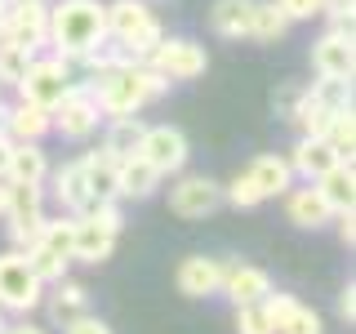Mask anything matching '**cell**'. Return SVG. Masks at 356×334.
Here are the masks:
<instances>
[{"mask_svg":"<svg viewBox=\"0 0 356 334\" xmlns=\"http://www.w3.org/2000/svg\"><path fill=\"white\" fill-rule=\"evenodd\" d=\"M174 81H165L156 67L147 63H125V67H107V72L89 76V98L98 103L103 116H134L147 103L165 94Z\"/></svg>","mask_w":356,"mask_h":334,"instance_id":"1","label":"cell"},{"mask_svg":"<svg viewBox=\"0 0 356 334\" xmlns=\"http://www.w3.org/2000/svg\"><path fill=\"white\" fill-rule=\"evenodd\" d=\"M103 36H107V5H98V0H58V5H49V45L58 58L76 63Z\"/></svg>","mask_w":356,"mask_h":334,"instance_id":"2","label":"cell"},{"mask_svg":"<svg viewBox=\"0 0 356 334\" xmlns=\"http://www.w3.org/2000/svg\"><path fill=\"white\" fill-rule=\"evenodd\" d=\"M107 36L120 40L125 49L134 54V58H147V54L161 45V22H156V14L147 9V0H111L107 5Z\"/></svg>","mask_w":356,"mask_h":334,"instance_id":"3","label":"cell"},{"mask_svg":"<svg viewBox=\"0 0 356 334\" xmlns=\"http://www.w3.org/2000/svg\"><path fill=\"white\" fill-rule=\"evenodd\" d=\"M0 218L9 223L14 250L36 245L40 228H44V192H40V183H14V178H9V196H5V214Z\"/></svg>","mask_w":356,"mask_h":334,"instance_id":"4","label":"cell"},{"mask_svg":"<svg viewBox=\"0 0 356 334\" xmlns=\"http://www.w3.org/2000/svg\"><path fill=\"white\" fill-rule=\"evenodd\" d=\"M40 299H44V281L31 272L27 254H22V250H5V254H0V308L27 317V312L40 308Z\"/></svg>","mask_w":356,"mask_h":334,"instance_id":"5","label":"cell"},{"mask_svg":"<svg viewBox=\"0 0 356 334\" xmlns=\"http://www.w3.org/2000/svg\"><path fill=\"white\" fill-rule=\"evenodd\" d=\"M14 89H18V98H27V103L54 111L67 94H72V63L58 58V54H54V58H31L27 72H22V81Z\"/></svg>","mask_w":356,"mask_h":334,"instance_id":"6","label":"cell"},{"mask_svg":"<svg viewBox=\"0 0 356 334\" xmlns=\"http://www.w3.org/2000/svg\"><path fill=\"white\" fill-rule=\"evenodd\" d=\"M143 63L156 67L165 81H196V76H205L209 54H205V45H196L187 36H161V45Z\"/></svg>","mask_w":356,"mask_h":334,"instance_id":"7","label":"cell"},{"mask_svg":"<svg viewBox=\"0 0 356 334\" xmlns=\"http://www.w3.org/2000/svg\"><path fill=\"white\" fill-rule=\"evenodd\" d=\"M98 116H103V111H98L94 98H89V81H72V94L49 111V129H58L63 138L81 143V138H89V134L98 129Z\"/></svg>","mask_w":356,"mask_h":334,"instance_id":"8","label":"cell"},{"mask_svg":"<svg viewBox=\"0 0 356 334\" xmlns=\"http://www.w3.org/2000/svg\"><path fill=\"white\" fill-rule=\"evenodd\" d=\"M138 156L165 178V174L183 170L187 156H192V148H187V134L178 125H147V129H143V143H138Z\"/></svg>","mask_w":356,"mask_h":334,"instance_id":"9","label":"cell"},{"mask_svg":"<svg viewBox=\"0 0 356 334\" xmlns=\"http://www.w3.org/2000/svg\"><path fill=\"white\" fill-rule=\"evenodd\" d=\"M5 40H14L31 54H36L40 45H49V5H44V0H9Z\"/></svg>","mask_w":356,"mask_h":334,"instance_id":"10","label":"cell"},{"mask_svg":"<svg viewBox=\"0 0 356 334\" xmlns=\"http://www.w3.org/2000/svg\"><path fill=\"white\" fill-rule=\"evenodd\" d=\"M218 205H222V183H214L205 174H187L170 187V209L178 218H205Z\"/></svg>","mask_w":356,"mask_h":334,"instance_id":"11","label":"cell"},{"mask_svg":"<svg viewBox=\"0 0 356 334\" xmlns=\"http://www.w3.org/2000/svg\"><path fill=\"white\" fill-rule=\"evenodd\" d=\"M263 308H267V317H272L276 334H325V321H321L312 308H303L294 294H276V289H267Z\"/></svg>","mask_w":356,"mask_h":334,"instance_id":"12","label":"cell"},{"mask_svg":"<svg viewBox=\"0 0 356 334\" xmlns=\"http://www.w3.org/2000/svg\"><path fill=\"white\" fill-rule=\"evenodd\" d=\"M312 67L316 76H352L356 72V40L348 27H330L312 45Z\"/></svg>","mask_w":356,"mask_h":334,"instance_id":"13","label":"cell"},{"mask_svg":"<svg viewBox=\"0 0 356 334\" xmlns=\"http://www.w3.org/2000/svg\"><path fill=\"white\" fill-rule=\"evenodd\" d=\"M174 285H178V294H187V299L218 294V285H222V263H218V259H205V254H187V259L178 263V272H174Z\"/></svg>","mask_w":356,"mask_h":334,"instance_id":"14","label":"cell"},{"mask_svg":"<svg viewBox=\"0 0 356 334\" xmlns=\"http://www.w3.org/2000/svg\"><path fill=\"white\" fill-rule=\"evenodd\" d=\"M272 289V276L263 267H250V263H222V285L218 294H227L232 303H263V294Z\"/></svg>","mask_w":356,"mask_h":334,"instance_id":"15","label":"cell"},{"mask_svg":"<svg viewBox=\"0 0 356 334\" xmlns=\"http://www.w3.org/2000/svg\"><path fill=\"white\" fill-rule=\"evenodd\" d=\"M54 200L67 209V214H85L94 205V192H89V178H85V161H72L54 174Z\"/></svg>","mask_w":356,"mask_h":334,"instance_id":"16","label":"cell"},{"mask_svg":"<svg viewBox=\"0 0 356 334\" xmlns=\"http://www.w3.org/2000/svg\"><path fill=\"white\" fill-rule=\"evenodd\" d=\"M111 250H116V232H107L103 223H94V218H76L72 259H81V263H107Z\"/></svg>","mask_w":356,"mask_h":334,"instance_id":"17","label":"cell"},{"mask_svg":"<svg viewBox=\"0 0 356 334\" xmlns=\"http://www.w3.org/2000/svg\"><path fill=\"white\" fill-rule=\"evenodd\" d=\"M285 214H289V223H298V228H307V232L334 223V209L325 205V196H321L316 187H289L285 192Z\"/></svg>","mask_w":356,"mask_h":334,"instance_id":"18","label":"cell"},{"mask_svg":"<svg viewBox=\"0 0 356 334\" xmlns=\"http://www.w3.org/2000/svg\"><path fill=\"white\" fill-rule=\"evenodd\" d=\"M156 187H161V174L143 156H129L116 165V200H147Z\"/></svg>","mask_w":356,"mask_h":334,"instance_id":"19","label":"cell"},{"mask_svg":"<svg viewBox=\"0 0 356 334\" xmlns=\"http://www.w3.org/2000/svg\"><path fill=\"white\" fill-rule=\"evenodd\" d=\"M44 308H49V321L54 326H67V321H76L81 312H89V289L81 285V281H54V289L40 299Z\"/></svg>","mask_w":356,"mask_h":334,"instance_id":"20","label":"cell"},{"mask_svg":"<svg viewBox=\"0 0 356 334\" xmlns=\"http://www.w3.org/2000/svg\"><path fill=\"white\" fill-rule=\"evenodd\" d=\"M316 183V192L325 196V205L339 214V209H352L356 205V170H352V161H339V165H330L321 178H312Z\"/></svg>","mask_w":356,"mask_h":334,"instance_id":"21","label":"cell"},{"mask_svg":"<svg viewBox=\"0 0 356 334\" xmlns=\"http://www.w3.org/2000/svg\"><path fill=\"white\" fill-rule=\"evenodd\" d=\"M254 5H259V0H214V9H209V27H214L218 36H227V40L250 36Z\"/></svg>","mask_w":356,"mask_h":334,"instance_id":"22","label":"cell"},{"mask_svg":"<svg viewBox=\"0 0 356 334\" xmlns=\"http://www.w3.org/2000/svg\"><path fill=\"white\" fill-rule=\"evenodd\" d=\"M5 134L14 143H40L44 134H49V107H36V103H27V98H18V103L9 107Z\"/></svg>","mask_w":356,"mask_h":334,"instance_id":"23","label":"cell"},{"mask_svg":"<svg viewBox=\"0 0 356 334\" xmlns=\"http://www.w3.org/2000/svg\"><path fill=\"white\" fill-rule=\"evenodd\" d=\"M330 165H339V152H334L325 138H298L294 156H289V170L303 174L307 183H312V178H321V174L330 170Z\"/></svg>","mask_w":356,"mask_h":334,"instance_id":"24","label":"cell"},{"mask_svg":"<svg viewBox=\"0 0 356 334\" xmlns=\"http://www.w3.org/2000/svg\"><path fill=\"white\" fill-rule=\"evenodd\" d=\"M143 116L134 111V116H111L107 125V138H103V152L116 156V161H129V156H138V143H143Z\"/></svg>","mask_w":356,"mask_h":334,"instance_id":"25","label":"cell"},{"mask_svg":"<svg viewBox=\"0 0 356 334\" xmlns=\"http://www.w3.org/2000/svg\"><path fill=\"white\" fill-rule=\"evenodd\" d=\"M250 178H254V187L267 196H285L289 187H294V170H289V161L285 156H259V161L250 165Z\"/></svg>","mask_w":356,"mask_h":334,"instance_id":"26","label":"cell"},{"mask_svg":"<svg viewBox=\"0 0 356 334\" xmlns=\"http://www.w3.org/2000/svg\"><path fill=\"white\" fill-rule=\"evenodd\" d=\"M5 178H14V183H44L49 178V156L40 152V143H14Z\"/></svg>","mask_w":356,"mask_h":334,"instance_id":"27","label":"cell"},{"mask_svg":"<svg viewBox=\"0 0 356 334\" xmlns=\"http://www.w3.org/2000/svg\"><path fill=\"white\" fill-rule=\"evenodd\" d=\"M85 161V178H89V192L94 196H103V200H116V156H107L103 148L98 152H89V156H81Z\"/></svg>","mask_w":356,"mask_h":334,"instance_id":"28","label":"cell"},{"mask_svg":"<svg viewBox=\"0 0 356 334\" xmlns=\"http://www.w3.org/2000/svg\"><path fill=\"white\" fill-rule=\"evenodd\" d=\"M289 31V18L281 14V5H254V22H250V40H259V45H276Z\"/></svg>","mask_w":356,"mask_h":334,"instance_id":"29","label":"cell"},{"mask_svg":"<svg viewBox=\"0 0 356 334\" xmlns=\"http://www.w3.org/2000/svg\"><path fill=\"white\" fill-rule=\"evenodd\" d=\"M307 98H316V103L330 107V111L352 107V76H321V81L307 85Z\"/></svg>","mask_w":356,"mask_h":334,"instance_id":"30","label":"cell"},{"mask_svg":"<svg viewBox=\"0 0 356 334\" xmlns=\"http://www.w3.org/2000/svg\"><path fill=\"white\" fill-rule=\"evenodd\" d=\"M325 143L339 152V161H352V152H356V116H352V107H339V111L330 116Z\"/></svg>","mask_w":356,"mask_h":334,"instance_id":"31","label":"cell"},{"mask_svg":"<svg viewBox=\"0 0 356 334\" xmlns=\"http://www.w3.org/2000/svg\"><path fill=\"white\" fill-rule=\"evenodd\" d=\"M22 254H27V263H31V272H36L40 276V281L44 285H54V281H63V276H67V263H72V259H63V254H54V250H44V245L36 241V245H27V250H22Z\"/></svg>","mask_w":356,"mask_h":334,"instance_id":"32","label":"cell"},{"mask_svg":"<svg viewBox=\"0 0 356 334\" xmlns=\"http://www.w3.org/2000/svg\"><path fill=\"white\" fill-rule=\"evenodd\" d=\"M31 58H36L31 49H22V45H14V40L0 36V85H18Z\"/></svg>","mask_w":356,"mask_h":334,"instance_id":"33","label":"cell"},{"mask_svg":"<svg viewBox=\"0 0 356 334\" xmlns=\"http://www.w3.org/2000/svg\"><path fill=\"white\" fill-rule=\"evenodd\" d=\"M330 116H334L330 107H321L316 98H303V107L294 111V120H289V125H298V129H303V138H325Z\"/></svg>","mask_w":356,"mask_h":334,"instance_id":"34","label":"cell"},{"mask_svg":"<svg viewBox=\"0 0 356 334\" xmlns=\"http://www.w3.org/2000/svg\"><path fill=\"white\" fill-rule=\"evenodd\" d=\"M222 200H227V205H236V209H254V205H263V192L254 187L250 174H236L227 187H222Z\"/></svg>","mask_w":356,"mask_h":334,"instance_id":"35","label":"cell"},{"mask_svg":"<svg viewBox=\"0 0 356 334\" xmlns=\"http://www.w3.org/2000/svg\"><path fill=\"white\" fill-rule=\"evenodd\" d=\"M236 334H276L267 308L263 303H241L236 308Z\"/></svg>","mask_w":356,"mask_h":334,"instance_id":"36","label":"cell"},{"mask_svg":"<svg viewBox=\"0 0 356 334\" xmlns=\"http://www.w3.org/2000/svg\"><path fill=\"white\" fill-rule=\"evenodd\" d=\"M303 98H307V85H281V89L272 94V111H276L281 120H294V111L303 107Z\"/></svg>","mask_w":356,"mask_h":334,"instance_id":"37","label":"cell"},{"mask_svg":"<svg viewBox=\"0 0 356 334\" xmlns=\"http://www.w3.org/2000/svg\"><path fill=\"white\" fill-rule=\"evenodd\" d=\"M321 14L330 18V27H348V31H352V14H356V0H321Z\"/></svg>","mask_w":356,"mask_h":334,"instance_id":"38","label":"cell"},{"mask_svg":"<svg viewBox=\"0 0 356 334\" xmlns=\"http://www.w3.org/2000/svg\"><path fill=\"white\" fill-rule=\"evenodd\" d=\"M276 5H281V14L289 22H307V18L321 14V0H276Z\"/></svg>","mask_w":356,"mask_h":334,"instance_id":"39","label":"cell"},{"mask_svg":"<svg viewBox=\"0 0 356 334\" xmlns=\"http://www.w3.org/2000/svg\"><path fill=\"white\" fill-rule=\"evenodd\" d=\"M63 334H111V326H107V321H98V317H89V312H81L76 321H67V326H63Z\"/></svg>","mask_w":356,"mask_h":334,"instance_id":"40","label":"cell"},{"mask_svg":"<svg viewBox=\"0 0 356 334\" xmlns=\"http://www.w3.org/2000/svg\"><path fill=\"white\" fill-rule=\"evenodd\" d=\"M334 218H339V237H343V245H352V241H356V214H352V209H339Z\"/></svg>","mask_w":356,"mask_h":334,"instance_id":"41","label":"cell"},{"mask_svg":"<svg viewBox=\"0 0 356 334\" xmlns=\"http://www.w3.org/2000/svg\"><path fill=\"white\" fill-rule=\"evenodd\" d=\"M339 317L348 321V326L356 321V285H348V289H343V294H339Z\"/></svg>","mask_w":356,"mask_h":334,"instance_id":"42","label":"cell"},{"mask_svg":"<svg viewBox=\"0 0 356 334\" xmlns=\"http://www.w3.org/2000/svg\"><path fill=\"white\" fill-rule=\"evenodd\" d=\"M0 334H49V330H40V326H31L27 317L14 321V326H0Z\"/></svg>","mask_w":356,"mask_h":334,"instance_id":"43","label":"cell"},{"mask_svg":"<svg viewBox=\"0 0 356 334\" xmlns=\"http://www.w3.org/2000/svg\"><path fill=\"white\" fill-rule=\"evenodd\" d=\"M9 152H14V138H9V134H0V178L9 174Z\"/></svg>","mask_w":356,"mask_h":334,"instance_id":"44","label":"cell"},{"mask_svg":"<svg viewBox=\"0 0 356 334\" xmlns=\"http://www.w3.org/2000/svg\"><path fill=\"white\" fill-rule=\"evenodd\" d=\"M5 196H9V178H0V214H5Z\"/></svg>","mask_w":356,"mask_h":334,"instance_id":"45","label":"cell"},{"mask_svg":"<svg viewBox=\"0 0 356 334\" xmlns=\"http://www.w3.org/2000/svg\"><path fill=\"white\" fill-rule=\"evenodd\" d=\"M5 125H9V107L0 103V134H5Z\"/></svg>","mask_w":356,"mask_h":334,"instance_id":"46","label":"cell"},{"mask_svg":"<svg viewBox=\"0 0 356 334\" xmlns=\"http://www.w3.org/2000/svg\"><path fill=\"white\" fill-rule=\"evenodd\" d=\"M5 9H9V5H0V36H5Z\"/></svg>","mask_w":356,"mask_h":334,"instance_id":"47","label":"cell"},{"mask_svg":"<svg viewBox=\"0 0 356 334\" xmlns=\"http://www.w3.org/2000/svg\"><path fill=\"white\" fill-rule=\"evenodd\" d=\"M0 326H5V308H0Z\"/></svg>","mask_w":356,"mask_h":334,"instance_id":"48","label":"cell"},{"mask_svg":"<svg viewBox=\"0 0 356 334\" xmlns=\"http://www.w3.org/2000/svg\"><path fill=\"white\" fill-rule=\"evenodd\" d=\"M0 5H9V0H0Z\"/></svg>","mask_w":356,"mask_h":334,"instance_id":"49","label":"cell"}]
</instances>
